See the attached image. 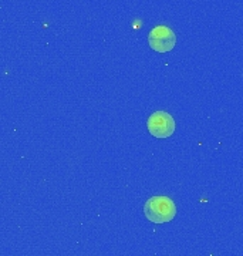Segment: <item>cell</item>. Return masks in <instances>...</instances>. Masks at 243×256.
<instances>
[{
	"mask_svg": "<svg viewBox=\"0 0 243 256\" xmlns=\"http://www.w3.org/2000/svg\"><path fill=\"white\" fill-rule=\"evenodd\" d=\"M144 214L146 220L154 224H166L176 216V206L168 196H152L145 202Z\"/></svg>",
	"mask_w": 243,
	"mask_h": 256,
	"instance_id": "1",
	"label": "cell"
},
{
	"mask_svg": "<svg viewBox=\"0 0 243 256\" xmlns=\"http://www.w3.org/2000/svg\"><path fill=\"white\" fill-rule=\"evenodd\" d=\"M150 134L155 138H168L175 132V120L166 111H156L146 121Z\"/></svg>",
	"mask_w": 243,
	"mask_h": 256,
	"instance_id": "2",
	"label": "cell"
},
{
	"mask_svg": "<svg viewBox=\"0 0 243 256\" xmlns=\"http://www.w3.org/2000/svg\"><path fill=\"white\" fill-rule=\"evenodd\" d=\"M148 42L152 50L158 53L171 52L176 44V36L168 26H156L150 32Z\"/></svg>",
	"mask_w": 243,
	"mask_h": 256,
	"instance_id": "3",
	"label": "cell"
}]
</instances>
